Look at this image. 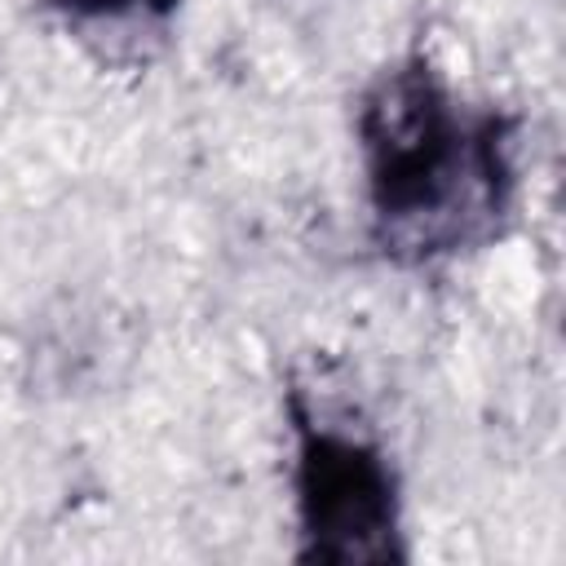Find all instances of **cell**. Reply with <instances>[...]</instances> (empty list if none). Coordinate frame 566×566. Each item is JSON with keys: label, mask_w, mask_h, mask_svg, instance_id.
I'll use <instances>...</instances> for the list:
<instances>
[{"label": "cell", "mask_w": 566, "mask_h": 566, "mask_svg": "<svg viewBox=\"0 0 566 566\" xmlns=\"http://www.w3.org/2000/svg\"><path fill=\"white\" fill-rule=\"evenodd\" d=\"M371 239L389 261L424 265L491 243L513 212V128L464 106L411 57L385 71L358 111Z\"/></svg>", "instance_id": "1"}, {"label": "cell", "mask_w": 566, "mask_h": 566, "mask_svg": "<svg viewBox=\"0 0 566 566\" xmlns=\"http://www.w3.org/2000/svg\"><path fill=\"white\" fill-rule=\"evenodd\" d=\"M301 557L310 562H398V478L380 442L358 424L305 407L292 389Z\"/></svg>", "instance_id": "2"}, {"label": "cell", "mask_w": 566, "mask_h": 566, "mask_svg": "<svg viewBox=\"0 0 566 566\" xmlns=\"http://www.w3.org/2000/svg\"><path fill=\"white\" fill-rule=\"evenodd\" d=\"M71 22H159L181 0H44Z\"/></svg>", "instance_id": "3"}]
</instances>
